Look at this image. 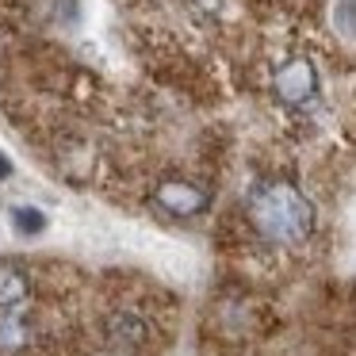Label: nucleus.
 I'll use <instances>...</instances> for the list:
<instances>
[{"label":"nucleus","instance_id":"f03ea898","mask_svg":"<svg viewBox=\"0 0 356 356\" xmlns=\"http://www.w3.org/2000/svg\"><path fill=\"white\" fill-rule=\"evenodd\" d=\"M272 88H276V96L287 108H307V104H318L322 81H318V70L307 58H291V62H284L272 73Z\"/></svg>","mask_w":356,"mask_h":356},{"label":"nucleus","instance_id":"0eeeda50","mask_svg":"<svg viewBox=\"0 0 356 356\" xmlns=\"http://www.w3.org/2000/svg\"><path fill=\"white\" fill-rule=\"evenodd\" d=\"M12 226H16V234H24V238H35V234L47 230V211L42 207H31V203H19V207H12Z\"/></svg>","mask_w":356,"mask_h":356},{"label":"nucleus","instance_id":"423d86ee","mask_svg":"<svg viewBox=\"0 0 356 356\" xmlns=\"http://www.w3.org/2000/svg\"><path fill=\"white\" fill-rule=\"evenodd\" d=\"M35 341V322L24 307L0 310V353H19Z\"/></svg>","mask_w":356,"mask_h":356},{"label":"nucleus","instance_id":"7ed1b4c3","mask_svg":"<svg viewBox=\"0 0 356 356\" xmlns=\"http://www.w3.org/2000/svg\"><path fill=\"white\" fill-rule=\"evenodd\" d=\"M154 203L172 218H200L211 207V192L195 180H161L154 188Z\"/></svg>","mask_w":356,"mask_h":356},{"label":"nucleus","instance_id":"20e7f679","mask_svg":"<svg viewBox=\"0 0 356 356\" xmlns=\"http://www.w3.org/2000/svg\"><path fill=\"white\" fill-rule=\"evenodd\" d=\"M104 333H108V341L115 348H123V353H142V348L149 345V337H154L149 318L138 314V310H131V307L111 310L108 322H104Z\"/></svg>","mask_w":356,"mask_h":356},{"label":"nucleus","instance_id":"6e6552de","mask_svg":"<svg viewBox=\"0 0 356 356\" xmlns=\"http://www.w3.org/2000/svg\"><path fill=\"white\" fill-rule=\"evenodd\" d=\"M4 177H12V161H8V154H0V180Z\"/></svg>","mask_w":356,"mask_h":356},{"label":"nucleus","instance_id":"39448f33","mask_svg":"<svg viewBox=\"0 0 356 356\" xmlns=\"http://www.w3.org/2000/svg\"><path fill=\"white\" fill-rule=\"evenodd\" d=\"M31 299V268L24 261H0V310H16Z\"/></svg>","mask_w":356,"mask_h":356},{"label":"nucleus","instance_id":"f257e3e1","mask_svg":"<svg viewBox=\"0 0 356 356\" xmlns=\"http://www.w3.org/2000/svg\"><path fill=\"white\" fill-rule=\"evenodd\" d=\"M245 218L264 245H302L314 230V203L287 180H257L245 192Z\"/></svg>","mask_w":356,"mask_h":356}]
</instances>
